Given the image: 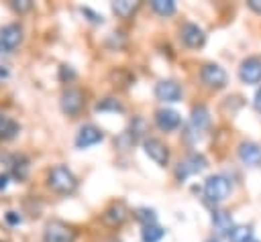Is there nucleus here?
Returning a JSON list of instances; mask_svg holds the SVG:
<instances>
[{
    "label": "nucleus",
    "mask_w": 261,
    "mask_h": 242,
    "mask_svg": "<svg viewBox=\"0 0 261 242\" xmlns=\"http://www.w3.org/2000/svg\"><path fill=\"white\" fill-rule=\"evenodd\" d=\"M232 191V185H230V179L222 173H214V175H208L206 181H204V197L210 205H216V203H222Z\"/></svg>",
    "instance_id": "f257e3e1"
},
{
    "label": "nucleus",
    "mask_w": 261,
    "mask_h": 242,
    "mask_svg": "<svg viewBox=\"0 0 261 242\" xmlns=\"http://www.w3.org/2000/svg\"><path fill=\"white\" fill-rule=\"evenodd\" d=\"M47 185H49L55 193L67 195V193H73V191H75L77 179H75V175H73L65 165H55V167L47 173Z\"/></svg>",
    "instance_id": "f03ea898"
},
{
    "label": "nucleus",
    "mask_w": 261,
    "mask_h": 242,
    "mask_svg": "<svg viewBox=\"0 0 261 242\" xmlns=\"http://www.w3.org/2000/svg\"><path fill=\"white\" fill-rule=\"evenodd\" d=\"M200 79L210 89H222L228 83V75L218 63H204L200 69Z\"/></svg>",
    "instance_id": "7ed1b4c3"
},
{
    "label": "nucleus",
    "mask_w": 261,
    "mask_h": 242,
    "mask_svg": "<svg viewBox=\"0 0 261 242\" xmlns=\"http://www.w3.org/2000/svg\"><path fill=\"white\" fill-rule=\"evenodd\" d=\"M208 167V161H206V157L202 155V153H190L184 161H179V165L175 167V177L179 179V181H184L186 177H190V175H196V173H200V171H204Z\"/></svg>",
    "instance_id": "20e7f679"
},
{
    "label": "nucleus",
    "mask_w": 261,
    "mask_h": 242,
    "mask_svg": "<svg viewBox=\"0 0 261 242\" xmlns=\"http://www.w3.org/2000/svg\"><path fill=\"white\" fill-rule=\"evenodd\" d=\"M59 106L63 110V114L67 116H77L84 106H86V98H84V92L77 89V87H67L63 94H61V100H59Z\"/></svg>",
    "instance_id": "39448f33"
},
{
    "label": "nucleus",
    "mask_w": 261,
    "mask_h": 242,
    "mask_svg": "<svg viewBox=\"0 0 261 242\" xmlns=\"http://www.w3.org/2000/svg\"><path fill=\"white\" fill-rule=\"evenodd\" d=\"M239 77L247 85H257L261 83V57H247L239 65Z\"/></svg>",
    "instance_id": "423d86ee"
},
{
    "label": "nucleus",
    "mask_w": 261,
    "mask_h": 242,
    "mask_svg": "<svg viewBox=\"0 0 261 242\" xmlns=\"http://www.w3.org/2000/svg\"><path fill=\"white\" fill-rule=\"evenodd\" d=\"M179 39L186 47L190 49H200L206 43V33L202 26H198L196 22H184L179 28Z\"/></svg>",
    "instance_id": "0eeeda50"
},
{
    "label": "nucleus",
    "mask_w": 261,
    "mask_h": 242,
    "mask_svg": "<svg viewBox=\"0 0 261 242\" xmlns=\"http://www.w3.org/2000/svg\"><path fill=\"white\" fill-rule=\"evenodd\" d=\"M73 238H75L73 230L67 224L57 222V220L49 222L43 230V240L45 242H73Z\"/></svg>",
    "instance_id": "6e6552de"
},
{
    "label": "nucleus",
    "mask_w": 261,
    "mask_h": 242,
    "mask_svg": "<svg viewBox=\"0 0 261 242\" xmlns=\"http://www.w3.org/2000/svg\"><path fill=\"white\" fill-rule=\"evenodd\" d=\"M143 150L159 167H167V163H169V148L165 146L163 140H159V138H145L143 140Z\"/></svg>",
    "instance_id": "1a4fd4ad"
},
{
    "label": "nucleus",
    "mask_w": 261,
    "mask_h": 242,
    "mask_svg": "<svg viewBox=\"0 0 261 242\" xmlns=\"http://www.w3.org/2000/svg\"><path fill=\"white\" fill-rule=\"evenodd\" d=\"M181 85L173 79H161L157 81L155 85V98L159 102H167V104H173V102H179L181 100Z\"/></svg>",
    "instance_id": "9d476101"
},
{
    "label": "nucleus",
    "mask_w": 261,
    "mask_h": 242,
    "mask_svg": "<svg viewBox=\"0 0 261 242\" xmlns=\"http://www.w3.org/2000/svg\"><path fill=\"white\" fill-rule=\"evenodd\" d=\"M102 140H104V132L96 124H84L75 134V146L77 148H88V146H94Z\"/></svg>",
    "instance_id": "9b49d317"
},
{
    "label": "nucleus",
    "mask_w": 261,
    "mask_h": 242,
    "mask_svg": "<svg viewBox=\"0 0 261 242\" xmlns=\"http://www.w3.org/2000/svg\"><path fill=\"white\" fill-rule=\"evenodd\" d=\"M237 155H239L243 165H249V167L261 165V146L253 140H243L237 148Z\"/></svg>",
    "instance_id": "f8f14e48"
},
{
    "label": "nucleus",
    "mask_w": 261,
    "mask_h": 242,
    "mask_svg": "<svg viewBox=\"0 0 261 242\" xmlns=\"http://www.w3.org/2000/svg\"><path fill=\"white\" fill-rule=\"evenodd\" d=\"M22 41V26L12 22V24H6L2 31H0V47L4 51H14Z\"/></svg>",
    "instance_id": "ddd939ff"
},
{
    "label": "nucleus",
    "mask_w": 261,
    "mask_h": 242,
    "mask_svg": "<svg viewBox=\"0 0 261 242\" xmlns=\"http://www.w3.org/2000/svg\"><path fill=\"white\" fill-rule=\"evenodd\" d=\"M155 124H157L159 130L171 132V130L179 128L181 116H179L175 110H171V108H159V110L155 112Z\"/></svg>",
    "instance_id": "4468645a"
},
{
    "label": "nucleus",
    "mask_w": 261,
    "mask_h": 242,
    "mask_svg": "<svg viewBox=\"0 0 261 242\" xmlns=\"http://www.w3.org/2000/svg\"><path fill=\"white\" fill-rule=\"evenodd\" d=\"M210 126V112L204 104H198L192 108V114H190V130L200 136V132H204L206 128Z\"/></svg>",
    "instance_id": "2eb2a0df"
},
{
    "label": "nucleus",
    "mask_w": 261,
    "mask_h": 242,
    "mask_svg": "<svg viewBox=\"0 0 261 242\" xmlns=\"http://www.w3.org/2000/svg\"><path fill=\"white\" fill-rule=\"evenodd\" d=\"M212 228L216 230L218 236H226L228 238V234L234 228L230 211H226V209H212Z\"/></svg>",
    "instance_id": "dca6fc26"
},
{
    "label": "nucleus",
    "mask_w": 261,
    "mask_h": 242,
    "mask_svg": "<svg viewBox=\"0 0 261 242\" xmlns=\"http://www.w3.org/2000/svg\"><path fill=\"white\" fill-rule=\"evenodd\" d=\"M126 216H128L126 205H124L122 201H116V203H112V205L102 214V220H104L108 226H120V224L126 220Z\"/></svg>",
    "instance_id": "f3484780"
},
{
    "label": "nucleus",
    "mask_w": 261,
    "mask_h": 242,
    "mask_svg": "<svg viewBox=\"0 0 261 242\" xmlns=\"http://www.w3.org/2000/svg\"><path fill=\"white\" fill-rule=\"evenodd\" d=\"M20 132V124L8 114L0 112V138H14Z\"/></svg>",
    "instance_id": "a211bd4d"
},
{
    "label": "nucleus",
    "mask_w": 261,
    "mask_h": 242,
    "mask_svg": "<svg viewBox=\"0 0 261 242\" xmlns=\"http://www.w3.org/2000/svg\"><path fill=\"white\" fill-rule=\"evenodd\" d=\"M228 242H257L255 240V232L251 226L247 224H239L232 228V232L228 234Z\"/></svg>",
    "instance_id": "6ab92c4d"
},
{
    "label": "nucleus",
    "mask_w": 261,
    "mask_h": 242,
    "mask_svg": "<svg viewBox=\"0 0 261 242\" xmlns=\"http://www.w3.org/2000/svg\"><path fill=\"white\" fill-rule=\"evenodd\" d=\"M139 8V2H133V0H116L112 2V12L118 16V18H128L137 12Z\"/></svg>",
    "instance_id": "aec40b11"
},
{
    "label": "nucleus",
    "mask_w": 261,
    "mask_h": 242,
    "mask_svg": "<svg viewBox=\"0 0 261 242\" xmlns=\"http://www.w3.org/2000/svg\"><path fill=\"white\" fill-rule=\"evenodd\" d=\"M163 236H165V230H163L161 226H157V224L143 226V230H141V238H143V242H159Z\"/></svg>",
    "instance_id": "412c9836"
},
{
    "label": "nucleus",
    "mask_w": 261,
    "mask_h": 242,
    "mask_svg": "<svg viewBox=\"0 0 261 242\" xmlns=\"http://www.w3.org/2000/svg\"><path fill=\"white\" fill-rule=\"evenodd\" d=\"M151 8L159 16H171L177 6H175L173 0H151Z\"/></svg>",
    "instance_id": "4be33fe9"
},
{
    "label": "nucleus",
    "mask_w": 261,
    "mask_h": 242,
    "mask_svg": "<svg viewBox=\"0 0 261 242\" xmlns=\"http://www.w3.org/2000/svg\"><path fill=\"white\" fill-rule=\"evenodd\" d=\"M135 220H139L143 226H151L157 222V214L153 207H137L135 209Z\"/></svg>",
    "instance_id": "5701e85b"
},
{
    "label": "nucleus",
    "mask_w": 261,
    "mask_h": 242,
    "mask_svg": "<svg viewBox=\"0 0 261 242\" xmlns=\"http://www.w3.org/2000/svg\"><path fill=\"white\" fill-rule=\"evenodd\" d=\"M27 173H29V161L24 157H14L12 159V175H14V179L22 181L27 177Z\"/></svg>",
    "instance_id": "b1692460"
},
{
    "label": "nucleus",
    "mask_w": 261,
    "mask_h": 242,
    "mask_svg": "<svg viewBox=\"0 0 261 242\" xmlns=\"http://www.w3.org/2000/svg\"><path fill=\"white\" fill-rule=\"evenodd\" d=\"M96 110L98 112H106V110H110V112H122V104L116 98H104V100H100L96 104Z\"/></svg>",
    "instance_id": "393cba45"
},
{
    "label": "nucleus",
    "mask_w": 261,
    "mask_h": 242,
    "mask_svg": "<svg viewBox=\"0 0 261 242\" xmlns=\"http://www.w3.org/2000/svg\"><path fill=\"white\" fill-rule=\"evenodd\" d=\"M10 6H12L14 10L22 12V10H29L33 4H31V0H12V2H10Z\"/></svg>",
    "instance_id": "a878e982"
},
{
    "label": "nucleus",
    "mask_w": 261,
    "mask_h": 242,
    "mask_svg": "<svg viewBox=\"0 0 261 242\" xmlns=\"http://www.w3.org/2000/svg\"><path fill=\"white\" fill-rule=\"evenodd\" d=\"M82 14H86V16H90V20L92 22H102L104 18H102V14H98V12H94L92 8H82Z\"/></svg>",
    "instance_id": "bb28decb"
},
{
    "label": "nucleus",
    "mask_w": 261,
    "mask_h": 242,
    "mask_svg": "<svg viewBox=\"0 0 261 242\" xmlns=\"http://www.w3.org/2000/svg\"><path fill=\"white\" fill-rule=\"evenodd\" d=\"M73 77H75L73 69L69 65H61V79H73Z\"/></svg>",
    "instance_id": "cd10ccee"
},
{
    "label": "nucleus",
    "mask_w": 261,
    "mask_h": 242,
    "mask_svg": "<svg viewBox=\"0 0 261 242\" xmlns=\"http://www.w3.org/2000/svg\"><path fill=\"white\" fill-rule=\"evenodd\" d=\"M247 6H249L255 14H261V0H247Z\"/></svg>",
    "instance_id": "c85d7f7f"
},
{
    "label": "nucleus",
    "mask_w": 261,
    "mask_h": 242,
    "mask_svg": "<svg viewBox=\"0 0 261 242\" xmlns=\"http://www.w3.org/2000/svg\"><path fill=\"white\" fill-rule=\"evenodd\" d=\"M253 106H255V110L261 114V87H257V92H255V96H253Z\"/></svg>",
    "instance_id": "c756f323"
},
{
    "label": "nucleus",
    "mask_w": 261,
    "mask_h": 242,
    "mask_svg": "<svg viewBox=\"0 0 261 242\" xmlns=\"http://www.w3.org/2000/svg\"><path fill=\"white\" fill-rule=\"evenodd\" d=\"M6 222L12 224V226H14V224H20V216H18L16 211H8V214H6Z\"/></svg>",
    "instance_id": "7c9ffc66"
},
{
    "label": "nucleus",
    "mask_w": 261,
    "mask_h": 242,
    "mask_svg": "<svg viewBox=\"0 0 261 242\" xmlns=\"http://www.w3.org/2000/svg\"><path fill=\"white\" fill-rule=\"evenodd\" d=\"M8 77V69L4 65H0V79H6Z\"/></svg>",
    "instance_id": "2f4dec72"
},
{
    "label": "nucleus",
    "mask_w": 261,
    "mask_h": 242,
    "mask_svg": "<svg viewBox=\"0 0 261 242\" xmlns=\"http://www.w3.org/2000/svg\"><path fill=\"white\" fill-rule=\"evenodd\" d=\"M6 181H8V175H0V189L6 187Z\"/></svg>",
    "instance_id": "473e14b6"
},
{
    "label": "nucleus",
    "mask_w": 261,
    "mask_h": 242,
    "mask_svg": "<svg viewBox=\"0 0 261 242\" xmlns=\"http://www.w3.org/2000/svg\"><path fill=\"white\" fill-rule=\"evenodd\" d=\"M204 242H218L216 238H208V240H204Z\"/></svg>",
    "instance_id": "72a5a7b5"
},
{
    "label": "nucleus",
    "mask_w": 261,
    "mask_h": 242,
    "mask_svg": "<svg viewBox=\"0 0 261 242\" xmlns=\"http://www.w3.org/2000/svg\"><path fill=\"white\" fill-rule=\"evenodd\" d=\"M108 242H120V240H108Z\"/></svg>",
    "instance_id": "f704fd0d"
}]
</instances>
